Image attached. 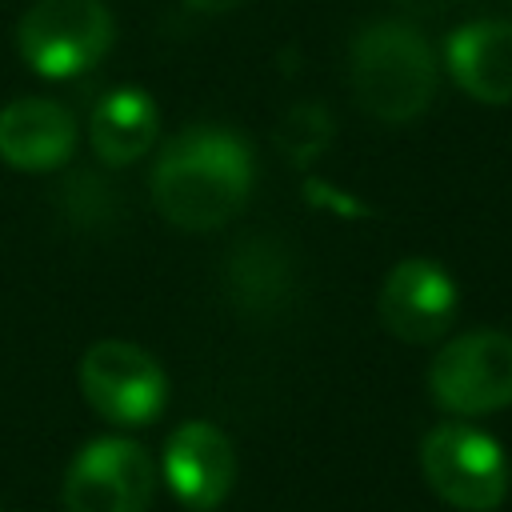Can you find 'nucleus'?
Listing matches in <instances>:
<instances>
[{
  "mask_svg": "<svg viewBox=\"0 0 512 512\" xmlns=\"http://www.w3.org/2000/svg\"><path fill=\"white\" fill-rule=\"evenodd\" d=\"M348 84L368 116L408 124L436 96L432 44L404 20H376L360 28L348 48Z\"/></svg>",
  "mask_w": 512,
  "mask_h": 512,
  "instance_id": "f03ea898",
  "label": "nucleus"
},
{
  "mask_svg": "<svg viewBox=\"0 0 512 512\" xmlns=\"http://www.w3.org/2000/svg\"><path fill=\"white\" fill-rule=\"evenodd\" d=\"M224 288L244 312H276L292 296V256L268 236L240 240L224 264Z\"/></svg>",
  "mask_w": 512,
  "mask_h": 512,
  "instance_id": "ddd939ff",
  "label": "nucleus"
},
{
  "mask_svg": "<svg viewBox=\"0 0 512 512\" xmlns=\"http://www.w3.org/2000/svg\"><path fill=\"white\" fill-rule=\"evenodd\" d=\"M164 480L188 508H216L236 484V452L232 440L208 424L188 420L164 444Z\"/></svg>",
  "mask_w": 512,
  "mask_h": 512,
  "instance_id": "1a4fd4ad",
  "label": "nucleus"
},
{
  "mask_svg": "<svg viewBox=\"0 0 512 512\" xmlns=\"http://www.w3.org/2000/svg\"><path fill=\"white\" fill-rule=\"evenodd\" d=\"M332 144V116L324 104L308 100V104H292L280 124H276V148L284 160L292 164H308L316 160L324 148Z\"/></svg>",
  "mask_w": 512,
  "mask_h": 512,
  "instance_id": "4468645a",
  "label": "nucleus"
},
{
  "mask_svg": "<svg viewBox=\"0 0 512 512\" xmlns=\"http://www.w3.org/2000/svg\"><path fill=\"white\" fill-rule=\"evenodd\" d=\"M76 116L48 96H20L0 108V160L16 172L64 168L76 152Z\"/></svg>",
  "mask_w": 512,
  "mask_h": 512,
  "instance_id": "9d476101",
  "label": "nucleus"
},
{
  "mask_svg": "<svg viewBox=\"0 0 512 512\" xmlns=\"http://www.w3.org/2000/svg\"><path fill=\"white\" fill-rule=\"evenodd\" d=\"M432 400L452 416H484L512 404V336L496 328L448 340L428 368Z\"/></svg>",
  "mask_w": 512,
  "mask_h": 512,
  "instance_id": "39448f33",
  "label": "nucleus"
},
{
  "mask_svg": "<svg viewBox=\"0 0 512 512\" xmlns=\"http://www.w3.org/2000/svg\"><path fill=\"white\" fill-rule=\"evenodd\" d=\"M0 512H4V508H0Z\"/></svg>",
  "mask_w": 512,
  "mask_h": 512,
  "instance_id": "a211bd4d",
  "label": "nucleus"
},
{
  "mask_svg": "<svg viewBox=\"0 0 512 512\" xmlns=\"http://www.w3.org/2000/svg\"><path fill=\"white\" fill-rule=\"evenodd\" d=\"M156 492V464L144 444L100 436L84 444L64 476L68 512H148Z\"/></svg>",
  "mask_w": 512,
  "mask_h": 512,
  "instance_id": "0eeeda50",
  "label": "nucleus"
},
{
  "mask_svg": "<svg viewBox=\"0 0 512 512\" xmlns=\"http://www.w3.org/2000/svg\"><path fill=\"white\" fill-rule=\"evenodd\" d=\"M452 80L480 104H512V20H472L444 40Z\"/></svg>",
  "mask_w": 512,
  "mask_h": 512,
  "instance_id": "9b49d317",
  "label": "nucleus"
},
{
  "mask_svg": "<svg viewBox=\"0 0 512 512\" xmlns=\"http://www.w3.org/2000/svg\"><path fill=\"white\" fill-rule=\"evenodd\" d=\"M456 308H460L456 280L448 276V268H440L428 256H408L392 264L376 300L380 324L404 344L440 340L452 328Z\"/></svg>",
  "mask_w": 512,
  "mask_h": 512,
  "instance_id": "6e6552de",
  "label": "nucleus"
},
{
  "mask_svg": "<svg viewBox=\"0 0 512 512\" xmlns=\"http://www.w3.org/2000/svg\"><path fill=\"white\" fill-rule=\"evenodd\" d=\"M404 12H412V16H432V12H444L452 0H396Z\"/></svg>",
  "mask_w": 512,
  "mask_h": 512,
  "instance_id": "dca6fc26",
  "label": "nucleus"
},
{
  "mask_svg": "<svg viewBox=\"0 0 512 512\" xmlns=\"http://www.w3.org/2000/svg\"><path fill=\"white\" fill-rule=\"evenodd\" d=\"M84 400L120 428L152 424L168 404V376L152 352L132 340H96L80 356Z\"/></svg>",
  "mask_w": 512,
  "mask_h": 512,
  "instance_id": "423d86ee",
  "label": "nucleus"
},
{
  "mask_svg": "<svg viewBox=\"0 0 512 512\" xmlns=\"http://www.w3.org/2000/svg\"><path fill=\"white\" fill-rule=\"evenodd\" d=\"M428 488L460 512H492L508 496V456L476 424H436L420 444Z\"/></svg>",
  "mask_w": 512,
  "mask_h": 512,
  "instance_id": "20e7f679",
  "label": "nucleus"
},
{
  "mask_svg": "<svg viewBox=\"0 0 512 512\" xmlns=\"http://www.w3.org/2000/svg\"><path fill=\"white\" fill-rule=\"evenodd\" d=\"M256 184V160L244 136L220 124H192L176 132L152 164V204L156 212L184 228L208 232L228 224Z\"/></svg>",
  "mask_w": 512,
  "mask_h": 512,
  "instance_id": "f257e3e1",
  "label": "nucleus"
},
{
  "mask_svg": "<svg viewBox=\"0 0 512 512\" xmlns=\"http://www.w3.org/2000/svg\"><path fill=\"white\" fill-rule=\"evenodd\" d=\"M112 36L104 0H36L16 24V52L44 80H76L108 56Z\"/></svg>",
  "mask_w": 512,
  "mask_h": 512,
  "instance_id": "7ed1b4c3",
  "label": "nucleus"
},
{
  "mask_svg": "<svg viewBox=\"0 0 512 512\" xmlns=\"http://www.w3.org/2000/svg\"><path fill=\"white\" fill-rule=\"evenodd\" d=\"M56 192H60V212L68 224L96 228V224L116 220V188L100 180L96 172H72Z\"/></svg>",
  "mask_w": 512,
  "mask_h": 512,
  "instance_id": "2eb2a0df",
  "label": "nucleus"
},
{
  "mask_svg": "<svg viewBox=\"0 0 512 512\" xmlns=\"http://www.w3.org/2000/svg\"><path fill=\"white\" fill-rule=\"evenodd\" d=\"M156 132H160V112L144 88H112L92 104L88 140L92 152L112 168L140 160L156 144Z\"/></svg>",
  "mask_w": 512,
  "mask_h": 512,
  "instance_id": "f8f14e48",
  "label": "nucleus"
},
{
  "mask_svg": "<svg viewBox=\"0 0 512 512\" xmlns=\"http://www.w3.org/2000/svg\"><path fill=\"white\" fill-rule=\"evenodd\" d=\"M184 4H192L196 12H232V8L244 4V0H184Z\"/></svg>",
  "mask_w": 512,
  "mask_h": 512,
  "instance_id": "f3484780",
  "label": "nucleus"
}]
</instances>
